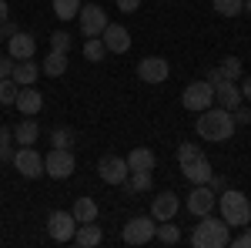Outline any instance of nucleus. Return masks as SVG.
I'll use <instances>...</instances> for the list:
<instances>
[{"label": "nucleus", "mask_w": 251, "mask_h": 248, "mask_svg": "<svg viewBox=\"0 0 251 248\" xmlns=\"http://www.w3.org/2000/svg\"><path fill=\"white\" fill-rule=\"evenodd\" d=\"M211 7L221 14V17H238V14L245 10V3H241V0H211Z\"/></svg>", "instance_id": "obj_28"}, {"label": "nucleus", "mask_w": 251, "mask_h": 248, "mask_svg": "<svg viewBox=\"0 0 251 248\" xmlns=\"http://www.w3.org/2000/svg\"><path fill=\"white\" fill-rule=\"evenodd\" d=\"M214 101H218V108L234 111V108L241 104V87H238V81H221V84H214Z\"/></svg>", "instance_id": "obj_17"}, {"label": "nucleus", "mask_w": 251, "mask_h": 248, "mask_svg": "<svg viewBox=\"0 0 251 248\" xmlns=\"http://www.w3.org/2000/svg\"><path fill=\"white\" fill-rule=\"evenodd\" d=\"M181 104L188 108V111H204V108H211L214 104V87L208 81H191L188 87H184V94H181Z\"/></svg>", "instance_id": "obj_5"}, {"label": "nucleus", "mask_w": 251, "mask_h": 248, "mask_svg": "<svg viewBox=\"0 0 251 248\" xmlns=\"http://www.w3.org/2000/svg\"><path fill=\"white\" fill-rule=\"evenodd\" d=\"M218 67H221L225 81H238V77H241V60H238V57H225Z\"/></svg>", "instance_id": "obj_32"}, {"label": "nucleus", "mask_w": 251, "mask_h": 248, "mask_svg": "<svg viewBox=\"0 0 251 248\" xmlns=\"http://www.w3.org/2000/svg\"><path fill=\"white\" fill-rule=\"evenodd\" d=\"M137 7H141V0H117V10L121 14H134Z\"/></svg>", "instance_id": "obj_37"}, {"label": "nucleus", "mask_w": 251, "mask_h": 248, "mask_svg": "<svg viewBox=\"0 0 251 248\" xmlns=\"http://www.w3.org/2000/svg\"><path fill=\"white\" fill-rule=\"evenodd\" d=\"M7 40H10V57L14 60H27L37 54V37L27 34V30H17L14 37H7Z\"/></svg>", "instance_id": "obj_16"}, {"label": "nucleus", "mask_w": 251, "mask_h": 248, "mask_svg": "<svg viewBox=\"0 0 251 248\" xmlns=\"http://www.w3.org/2000/svg\"><path fill=\"white\" fill-rule=\"evenodd\" d=\"M168 74H171V67L164 57H144L137 64V77L144 84H161V81H168Z\"/></svg>", "instance_id": "obj_12"}, {"label": "nucleus", "mask_w": 251, "mask_h": 248, "mask_svg": "<svg viewBox=\"0 0 251 248\" xmlns=\"http://www.w3.org/2000/svg\"><path fill=\"white\" fill-rule=\"evenodd\" d=\"M77 14H80V34H84V37H100L104 27L111 24V20H107V10L97 7V3H84Z\"/></svg>", "instance_id": "obj_7"}, {"label": "nucleus", "mask_w": 251, "mask_h": 248, "mask_svg": "<svg viewBox=\"0 0 251 248\" xmlns=\"http://www.w3.org/2000/svg\"><path fill=\"white\" fill-rule=\"evenodd\" d=\"M84 57L91 60V64L104 60V57H107V47H104V40H100V37H87V44H84Z\"/></svg>", "instance_id": "obj_26"}, {"label": "nucleus", "mask_w": 251, "mask_h": 248, "mask_svg": "<svg viewBox=\"0 0 251 248\" xmlns=\"http://www.w3.org/2000/svg\"><path fill=\"white\" fill-rule=\"evenodd\" d=\"M14 148H10V144H0V161H10V165H14Z\"/></svg>", "instance_id": "obj_41"}, {"label": "nucleus", "mask_w": 251, "mask_h": 248, "mask_svg": "<svg viewBox=\"0 0 251 248\" xmlns=\"http://www.w3.org/2000/svg\"><path fill=\"white\" fill-rule=\"evenodd\" d=\"M10 71H14V57L7 54V57H0V81H3V77H10Z\"/></svg>", "instance_id": "obj_38"}, {"label": "nucleus", "mask_w": 251, "mask_h": 248, "mask_svg": "<svg viewBox=\"0 0 251 248\" xmlns=\"http://www.w3.org/2000/svg\"><path fill=\"white\" fill-rule=\"evenodd\" d=\"M228 245H234V248H251V228H241V235H234Z\"/></svg>", "instance_id": "obj_35"}, {"label": "nucleus", "mask_w": 251, "mask_h": 248, "mask_svg": "<svg viewBox=\"0 0 251 248\" xmlns=\"http://www.w3.org/2000/svg\"><path fill=\"white\" fill-rule=\"evenodd\" d=\"M74 151L71 148H54V151L44 158V174H50V178H71L74 174Z\"/></svg>", "instance_id": "obj_6"}, {"label": "nucleus", "mask_w": 251, "mask_h": 248, "mask_svg": "<svg viewBox=\"0 0 251 248\" xmlns=\"http://www.w3.org/2000/svg\"><path fill=\"white\" fill-rule=\"evenodd\" d=\"M228 242H231V225L225 218L201 215V225H194V231H191L194 248H225Z\"/></svg>", "instance_id": "obj_1"}, {"label": "nucleus", "mask_w": 251, "mask_h": 248, "mask_svg": "<svg viewBox=\"0 0 251 248\" xmlns=\"http://www.w3.org/2000/svg\"><path fill=\"white\" fill-rule=\"evenodd\" d=\"M10 77L17 81L20 87H30L34 81L40 77V67L34 64V57H27V60H14V71H10Z\"/></svg>", "instance_id": "obj_19"}, {"label": "nucleus", "mask_w": 251, "mask_h": 248, "mask_svg": "<svg viewBox=\"0 0 251 248\" xmlns=\"http://www.w3.org/2000/svg\"><path fill=\"white\" fill-rule=\"evenodd\" d=\"M100 40H104V47H107L111 54H124V51L131 47V34H127L124 24H107L104 34H100Z\"/></svg>", "instance_id": "obj_14"}, {"label": "nucleus", "mask_w": 251, "mask_h": 248, "mask_svg": "<svg viewBox=\"0 0 251 248\" xmlns=\"http://www.w3.org/2000/svg\"><path fill=\"white\" fill-rule=\"evenodd\" d=\"M154 238L161 242V245H177V242H181V228H177V225H164V221H161V225H157V231H154Z\"/></svg>", "instance_id": "obj_27"}, {"label": "nucleus", "mask_w": 251, "mask_h": 248, "mask_svg": "<svg viewBox=\"0 0 251 248\" xmlns=\"http://www.w3.org/2000/svg\"><path fill=\"white\" fill-rule=\"evenodd\" d=\"M71 44H74V40H71V34H67V30H54V34H50V51L67 54V51H71Z\"/></svg>", "instance_id": "obj_33"}, {"label": "nucleus", "mask_w": 251, "mask_h": 248, "mask_svg": "<svg viewBox=\"0 0 251 248\" xmlns=\"http://www.w3.org/2000/svg\"><path fill=\"white\" fill-rule=\"evenodd\" d=\"M10 138H14V128H3L0 124V144H10Z\"/></svg>", "instance_id": "obj_44"}, {"label": "nucleus", "mask_w": 251, "mask_h": 248, "mask_svg": "<svg viewBox=\"0 0 251 248\" xmlns=\"http://www.w3.org/2000/svg\"><path fill=\"white\" fill-rule=\"evenodd\" d=\"M218 211L221 218L231 225V228H248L251 221V201L245 191H234V188H225L218 194Z\"/></svg>", "instance_id": "obj_2"}, {"label": "nucleus", "mask_w": 251, "mask_h": 248, "mask_svg": "<svg viewBox=\"0 0 251 248\" xmlns=\"http://www.w3.org/2000/svg\"><path fill=\"white\" fill-rule=\"evenodd\" d=\"M0 40H3V34H0Z\"/></svg>", "instance_id": "obj_47"}, {"label": "nucleus", "mask_w": 251, "mask_h": 248, "mask_svg": "<svg viewBox=\"0 0 251 248\" xmlns=\"http://www.w3.org/2000/svg\"><path fill=\"white\" fill-rule=\"evenodd\" d=\"M208 185H211V191H214V194H221V191L228 188V181H225V178H214V174H211V181H208Z\"/></svg>", "instance_id": "obj_40"}, {"label": "nucleus", "mask_w": 251, "mask_h": 248, "mask_svg": "<svg viewBox=\"0 0 251 248\" xmlns=\"http://www.w3.org/2000/svg\"><path fill=\"white\" fill-rule=\"evenodd\" d=\"M231 117H234V124H251V108H241V104H238L231 111Z\"/></svg>", "instance_id": "obj_36"}, {"label": "nucleus", "mask_w": 251, "mask_h": 248, "mask_svg": "<svg viewBox=\"0 0 251 248\" xmlns=\"http://www.w3.org/2000/svg\"><path fill=\"white\" fill-rule=\"evenodd\" d=\"M47 231L54 242H74V231H77V218L71 211H54L47 218Z\"/></svg>", "instance_id": "obj_8"}, {"label": "nucleus", "mask_w": 251, "mask_h": 248, "mask_svg": "<svg viewBox=\"0 0 251 248\" xmlns=\"http://www.w3.org/2000/svg\"><path fill=\"white\" fill-rule=\"evenodd\" d=\"M151 185H154L151 171H131L124 181H121V188L127 191V194H134V191H151Z\"/></svg>", "instance_id": "obj_23"}, {"label": "nucleus", "mask_w": 251, "mask_h": 248, "mask_svg": "<svg viewBox=\"0 0 251 248\" xmlns=\"http://www.w3.org/2000/svg\"><path fill=\"white\" fill-rule=\"evenodd\" d=\"M97 174H100V181H107V185H121L131 168H127V158H117V154H107V158H100V165H97Z\"/></svg>", "instance_id": "obj_9"}, {"label": "nucleus", "mask_w": 251, "mask_h": 248, "mask_svg": "<svg viewBox=\"0 0 251 248\" xmlns=\"http://www.w3.org/2000/svg\"><path fill=\"white\" fill-rule=\"evenodd\" d=\"M221 81H225V74H221V67H214L211 74H208V84L214 87V84H221Z\"/></svg>", "instance_id": "obj_42"}, {"label": "nucleus", "mask_w": 251, "mask_h": 248, "mask_svg": "<svg viewBox=\"0 0 251 248\" xmlns=\"http://www.w3.org/2000/svg\"><path fill=\"white\" fill-rule=\"evenodd\" d=\"M181 208V201H177V194L174 191H161L154 201H151V218L154 221H171L174 215Z\"/></svg>", "instance_id": "obj_15"}, {"label": "nucleus", "mask_w": 251, "mask_h": 248, "mask_svg": "<svg viewBox=\"0 0 251 248\" xmlns=\"http://www.w3.org/2000/svg\"><path fill=\"white\" fill-rule=\"evenodd\" d=\"M181 171H184V178L191 181V185H208L211 181V161L204 158V154H198V158H191V161H181Z\"/></svg>", "instance_id": "obj_13"}, {"label": "nucleus", "mask_w": 251, "mask_h": 248, "mask_svg": "<svg viewBox=\"0 0 251 248\" xmlns=\"http://www.w3.org/2000/svg\"><path fill=\"white\" fill-rule=\"evenodd\" d=\"M50 144L54 148H74V131L71 128H54L50 131Z\"/></svg>", "instance_id": "obj_31"}, {"label": "nucleus", "mask_w": 251, "mask_h": 248, "mask_svg": "<svg viewBox=\"0 0 251 248\" xmlns=\"http://www.w3.org/2000/svg\"><path fill=\"white\" fill-rule=\"evenodd\" d=\"M74 242H77L80 248H97L104 242V231H100V225H94V221H84V225H77V231H74Z\"/></svg>", "instance_id": "obj_20"}, {"label": "nucleus", "mask_w": 251, "mask_h": 248, "mask_svg": "<svg viewBox=\"0 0 251 248\" xmlns=\"http://www.w3.org/2000/svg\"><path fill=\"white\" fill-rule=\"evenodd\" d=\"M238 87H241V97H245V101H251V77H245Z\"/></svg>", "instance_id": "obj_43"}, {"label": "nucleus", "mask_w": 251, "mask_h": 248, "mask_svg": "<svg viewBox=\"0 0 251 248\" xmlns=\"http://www.w3.org/2000/svg\"><path fill=\"white\" fill-rule=\"evenodd\" d=\"M214 205H218V194L211 191V185H194L191 188V194H188V211L191 215H211L214 211Z\"/></svg>", "instance_id": "obj_10"}, {"label": "nucleus", "mask_w": 251, "mask_h": 248, "mask_svg": "<svg viewBox=\"0 0 251 248\" xmlns=\"http://www.w3.org/2000/svg\"><path fill=\"white\" fill-rule=\"evenodd\" d=\"M71 215L77 218V225H84V221H97V205H94V198H74V208H71Z\"/></svg>", "instance_id": "obj_25"}, {"label": "nucleus", "mask_w": 251, "mask_h": 248, "mask_svg": "<svg viewBox=\"0 0 251 248\" xmlns=\"http://www.w3.org/2000/svg\"><path fill=\"white\" fill-rule=\"evenodd\" d=\"M198 154H204V151H201L198 144H188V141H184V144L177 148V161H191V158H198Z\"/></svg>", "instance_id": "obj_34"}, {"label": "nucleus", "mask_w": 251, "mask_h": 248, "mask_svg": "<svg viewBox=\"0 0 251 248\" xmlns=\"http://www.w3.org/2000/svg\"><path fill=\"white\" fill-rule=\"evenodd\" d=\"M17 30H20V27H17V24H10V20H3V24H0V34H3V37H14Z\"/></svg>", "instance_id": "obj_39"}, {"label": "nucleus", "mask_w": 251, "mask_h": 248, "mask_svg": "<svg viewBox=\"0 0 251 248\" xmlns=\"http://www.w3.org/2000/svg\"><path fill=\"white\" fill-rule=\"evenodd\" d=\"M17 111L24 117H34V114H40V108H44V97H40V91H34V84L30 87H20V94H17Z\"/></svg>", "instance_id": "obj_18"}, {"label": "nucleus", "mask_w": 251, "mask_h": 248, "mask_svg": "<svg viewBox=\"0 0 251 248\" xmlns=\"http://www.w3.org/2000/svg\"><path fill=\"white\" fill-rule=\"evenodd\" d=\"M198 134L204 141H228L234 134V117L225 108H204L198 117Z\"/></svg>", "instance_id": "obj_3"}, {"label": "nucleus", "mask_w": 251, "mask_h": 248, "mask_svg": "<svg viewBox=\"0 0 251 248\" xmlns=\"http://www.w3.org/2000/svg\"><path fill=\"white\" fill-rule=\"evenodd\" d=\"M241 3H245V10H248V14H251V0H241Z\"/></svg>", "instance_id": "obj_46"}, {"label": "nucleus", "mask_w": 251, "mask_h": 248, "mask_svg": "<svg viewBox=\"0 0 251 248\" xmlns=\"http://www.w3.org/2000/svg\"><path fill=\"white\" fill-rule=\"evenodd\" d=\"M14 168H17L24 178H40V174H44V158H40L34 148H17Z\"/></svg>", "instance_id": "obj_11"}, {"label": "nucleus", "mask_w": 251, "mask_h": 248, "mask_svg": "<svg viewBox=\"0 0 251 248\" xmlns=\"http://www.w3.org/2000/svg\"><path fill=\"white\" fill-rule=\"evenodd\" d=\"M7 14H10V7H7V0H0V24L7 20Z\"/></svg>", "instance_id": "obj_45"}, {"label": "nucleus", "mask_w": 251, "mask_h": 248, "mask_svg": "<svg viewBox=\"0 0 251 248\" xmlns=\"http://www.w3.org/2000/svg\"><path fill=\"white\" fill-rule=\"evenodd\" d=\"M37 138H40V128H37V121H34V117H24L17 128H14V141H17L20 148H30Z\"/></svg>", "instance_id": "obj_22"}, {"label": "nucleus", "mask_w": 251, "mask_h": 248, "mask_svg": "<svg viewBox=\"0 0 251 248\" xmlns=\"http://www.w3.org/2000/svg\"><path fill=\"white\" fill-rule=\"evenodd\" d=\"M77 10H80V0H54V14H57L60 20L77 17Z\"/></svg>", "instance_id": "obj_30"}, {"label": "nucleus", "mask_w": 251, "mask_h": 248, "mask_svg": "<svg viewBox=\"0 0 251 248\" xmlns=\"http://www.w3.org/2000/svg\"><path fill=\"white\" fill-rule=\"evenodd\" d=\"M64 71H67V54H60V51H50L44 57V64H40V74H47V77H60Z\"/></svg>", "instance_id": "obj_24"}, {"label": "nucleus", "mask_w": 251, "mask_h": 248, "mask_svg": "<svg viewBox=\"0 0 251 248\" xmlns=\"http://www.w3.org/2000/svg\"><path fill=\"white\" fill-rule=\"evenodd\" d=\"M17 94H20V84L14 77H3V81H0V104H14Z\"/></svg>", "instance_id": "obj_29"}, {"label": "nucleus", "mask_w": 251, "mask_h": 248, "mask_svg": "<svg viewBox=\"0 0 251 248\" xmlns=\"http://www.w3.org/2000/svg\"><path fill=\"white\" fill-rule=\"evenodd\" d=\"M154 231H157V221L151 215H134L124 225V242L127 245H148V242H154Z\"/></svg>", "instance_id": "obj_4"}, {"label": "nucleus", "mask_w": 251, "mask_h": 248, "mask_svg": "<svg viewBox=\"0 0 251 248\" xmlns=\"http://www.w3.org/2000/svg\"><path fill=\"white\" fill-rule=\"evenodd\" d=\"M154 165H157V154L151 148H134L127 154V168L131 171H154Z\"/></svg>", "instance_id": "obj_21"}, {"label": "nucleus", "mask_w": 251, "mask_h": 248, "mask_svg": "<svg viewBox=\"0 0 251 248\" xmlns=\"http://www.w3.org/2000/svg\"><path fill=\"white\" fill-rule=\"evenodd\" d=\"M248 228H251V221H248Z\"/></svg>", "instance_id": "obj_48"}]
</instances>
